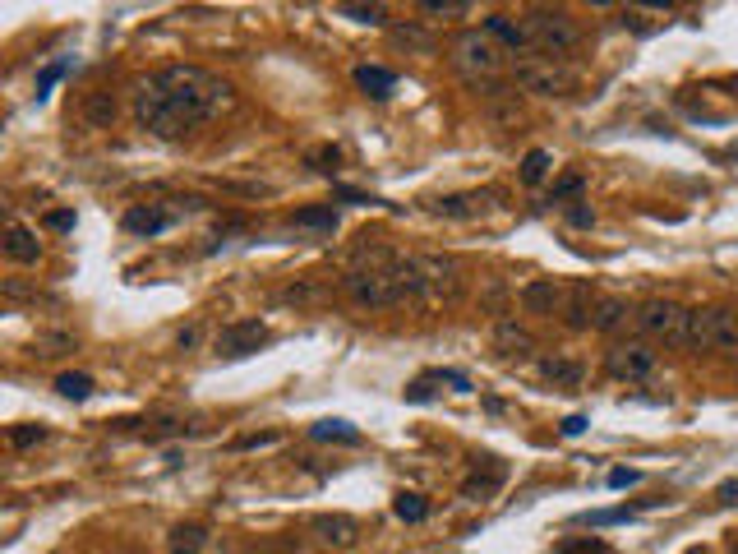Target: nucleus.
I'll list each match as a JSON object with an SVG mask.
<instances>
[{"instance_id":"f257e3e1","label":"nucleus","mask_w":738,"mask_h":554,"mask_svg":"<svg viewBox=\"0 0 738 554\" xmlns=\"http://www.w3.org/2000/svg\"><path fill=\"white\" fill-rule=\"evenodd\" d=\"M231 102H236V88L227 79H217L213 70H199V65H167V70L134 79L130 88L134 125L162 144H180V139L199 134Z\"/></svg>"},{"instance_id":"f03ea898","label":"nucleus","mask_w":738,"mask_h":554,"mask_svg":"<svg viewBox=\"0 0 738 554\" xmlns=\"http://www.w3.org/2000/svg\"><path fill=\"white\" fill-rule=\"evenodd\" d=\"M503 56H508V51H503L485 28H466V33L453 37V65L471 79V84H494L503 74Z\"/></svg>"},{"instance_id":"7ed1b4c3","label":"nucleus","mask_w":738,"mask_h":554,"mask_svg":"<svg viewBox=\"0 0 738 554\" xmlns=\"http://www.w3.org/2000/svg\"><path fill=\"white\" fill-rule=\"evenodd\" d=\"M526 28H531V47L545 56V61H563L582 47V28L568 10H531L526 14Z\"/></svg>"},{"instance_id":"20e7f679","label":"nucleus","mask_w":738,"mask_h":554,"mask_svg":"<svg viewBox=\"0 0 738 554\" xmlns=\"http://www.w3.org/2000/svg\"><path fill=\"white\" fill-rule=\"evenodd\" d=\"M393 268H351L342 277V291L351 296V305H360V310H397V305H406Z\"/></svg>"},{"instance_id":"39448f33","label":"nucleus","mask_w":738,"mask_h":554,"mask_svg":"<svg viewBox=\"0 0 738 554\" xmlns=\"http://www.w3.org/2000/svg\"><path fill=\"white\" fill-rule=\"evenodd\" d=\"M688 347L692 351H738V314L725 305L688 310Z\"/></svg>"},{"instance_id":"423d86ee","label":"nucleus","mask_w":738,"mask_h":554,"mask_svg":"<svg viewBox=\"0 0 738 554\" xmlns=\"http://www.w3.org/2000/svg\"><path fill=\"white\" fill-rule=\"evenodd\" d=\"M572 79L563 65L554 61H540V56H526V61L512 65V88H522V93H536V97H568L572 93Z\"/></svg>"},{"instance_id":"0eeeda50","label":"nucleus","mask_w":738,"mask_h":554,"mask_svg":"<svg viewBox=\"0 0 738 554\" xmlns=\"http://www.w3.org/2000/svg\"><path fill=\"white\" fill-rule=\"evenodd\" d=\"M637 328H642L651 342L688 347V310L674 301H646L642 310H637Z\"/></svg>"},{"instance_id":"6e6552de","label":"nucleus","mask_w":738,"mask_h":554,"mask_svg":"<svg viewBox=\"0 0 738 554\" xmlns=\"http://www.w3.org/2000/svg\"><path fill=\"white\" fill-rule=\"evenodd\" d=\"M420 277H425V305H448L462 296V268L448 254H416Z\"/></svg>"},{"instance_id":"1a4fd4ad","label":"nucleus","mask_w":738,"mask_h":554,"mask_svg":"<svg viewBox=\"0 0 738 554\" xmlns=\"http://www.w3.org/2000/svg\"><path fill=\"white\" fill-rule=\"evenodd\" d=\"M655 351L651 342H614L605 356V370L619 379V384H642V379H651L655 374Z\"/></svg>"},{"instance_id":"9d476101","label":"nucleus","mask_w":738,"mask_h":554,"mask_svg":"<svg viewBox=\"0 0 738 554\" xmlns=\"http://www.w3.org/2000/svg\"><path fill=\"white\" fill-rule=\"evenodd\" d=\"M263 342H268V324H263V319H231V324H222L213 351L222 361H245V356H254V351L263 347Z\"/></svg>"},{"instance_id":"9b49d317","label":"nucleus","mask_w":738,"mask_h":554,"mask_svg":"<svg viewBox=\"0 0 738 554\" xmlns=\"http://www.w3.org/2000/svg\"><path fill=\"white\" fill-rule=\"evenodd\" d=\"M517 301H522V310L531 314V319H554V314H563V287L554 282V277H531L522 291H517Z\"/></svg>"},{"instance_id":"f8f14e48","label":"nucleus","mask_w":738,"mask_h":554,"mask_svg":"<svg viewBox=\"0 0 738 554\" xmlns=\"http://www.w3.org/2000/svg\"><path fill=\"white\" fill-rule=\"evenodd\" d=\"M310 531L319 536V545H328V550H351V545L360 541V522L351 518V513H319V518L310 522Z\"/></svg>"},{"instance_id":"ddd939ff","label":"nucleus","mask_w":738,"mask_h":554,"mask_svg":"<svg viewBox=\"0 0 738 554\" xmlns=\"http://www.w3.org/2000/svg\"><path fill=\"white\" fill-rule=\"evenodd\" d=\"M485 33L494 37L503 51L522 56V61H526V51H536V47H531V28H526V19H512V14H489Z\"/></svg>"},{"instance_id":"4468645a","label":"nucleus","mask_w":738,"mask_h":554,"mask_svg":"<svg viewBox=\"0 0 738 554\" xmlns=\"http://www.w3.org/2000/svg\"><path fill=\"white\" fill-rule=\"evenodd\" d=\"M125 231H134V236H162L167 227H176V208L167 204H134L125 208Z\"/></svg>"},{"instance_id":"2eb2a0df","label":"nucleus","mask_w":738,"mask_h":554,"mask_svg":"<svg viewBox=\"0 0 738 554\" xmlns=\"http://www.w3.org/2000/svg\"><path fill=\"white\" fill-rule=\"evenodd\" d=\"M494 351L508 356V361H531V356H536V338H531V328H522L517 319H499V324H494Z\"/></svg>"},{"instance_id":"dca6fc26","label":"nucleus","mask_w":738,"mask_h":554,"mask_svg":"<svg viewBox=\"0 0 738 554\" xmlns=\"http://www.w3.org/2000/svg\"><path fill=\"white\" fill-rule=\"evenodd\" d=\"M540 379L554 384L559 393H577V388L586 384V365L577 361V356H545V361H540Z\"/></svg>"},{"instance_id":"f3484780","label":"nucleus","mask_w":738,"mask_h":554,"mask_svg":"<svg viewBox=\"0 0 738 554\" xmlns=\"http://www.w3.org/2000/svg\"><path fill=\"white\" fill-rule=\"evenodd\" d=\"M79 116H84L88 130H111L120 116L116 107V93H107V88H93V93L84 97V107H79Z\"/></svg>"},{"instance_id":"a211bd4d","label":"nucleus","mask_w":738,"mask_h":554,"mask_svg":"<svg viewBox=\"0 0 738 554\" xmlns=\"http://www.w3.org/2000/svg\"><path fill=\"white\" fill-rule=\"evenodd\" d=\"M5 254H10L14 264H37V259H42L37 231L24 227V222H10V227H5Z\"/></svg>"},{"instance_id":"6ab92c4d","label":"nucleus","mask_w":738,"mask_h":554,"mask_svg":"<svg viewBox=\"0 0 738 554\" xmlns=\"http://www.w3.org/2000/svg\"><path fill=\"white\" fill-rule=\"evenodd\" d=\"M591 319H596L591 287H586V282H577V287L568 291V301H563V324H568V328H591Z\"/></svg>"},{"instance_id":"aec40b11","label":"nucleus","mask_w":738,"mask_h":554,"mask_svg":"<svg viewBox=\"0 0 738 554\" xmlns=\"http://www.w3.org/2000/svg\"><path fill=\"white\" fill-rule=\"evenodd\" d=\"M203 545H208V527L203 522H176L167 536L171 554H203Z\"/></svg>"},{"instance_id":"412c9836","label":"nucleus","mask_w":738,"mask_h":554,"mask_svg":"<svg viewBox=\"0 0 738 554\" xmlns=\"http://www.w3.org/2000/svg\"><path fill=\"white\" fill-rule=\"evenodd\" d=\"M356 88L365 97H379V102H383V97L397 88V74L383 70V65H356Z\"/></svg>"},{"instance_id":"4be33fe9","label":"nucleus","mask_w":738,"mask_h":554,"mask_svg":"<svg viewBox=\"0 0 738 554\" xmlns=\"http://www.w3.org/2000/svg\"><path fill=\"white\" fill-rule=\"evenodd\" d=\"M388 37H393L397 47H406V51H420V56H434V37H429L425 28H416V24H393V28H388Z\"/></svg>"},{"instance_id":"5701e85b","label":"nucleus","mask_w":738,"mask_h":554,"mask_svg":"<svg viewBox=\"0 0 738 554\" xmlns=\"http://www.w3.org/2000/svg\"><path fill=\"white\" fill-rule=\"evenodd\" d=\"M291 227H300V231H337V208L333 204L300 208V213L291 217Z\"/></svg>"},{"instance_id":"b1692460","label":"nucleus","mask_w":738,"mask_h":554,"mask_svg":"<svg viewBox=\"0 0 738 554\" xmlns=\"http://www.w3.org/2000/svg\"><path fill=\"white\" fill-rule=\"evenodd\" d=\"M623 319H628V301L605 296V301H596V319H591V328H596V333H614Z\"/></svg>"},{"instance_id":"393cba45","label":"nucleus","mask_w":738,"mask_h":554,"mask_svg":"<svg viewBox=\"0 0 738 554\" xmlns=\"http://www.w3.org/2000/svg\"><path fill=\"white\" fill-rule=\"evenodd\" d=\"M310 434L319 444H360V430L351 421H319Z\"/></svg>"},{"instance_id":"a878e982","label":"nucleus","mask_w":738,"mask_h":554,"mask_svg":"<svg viewBox=\"0 0 738 554\" xmlns=\"http://www.w3.org/2000/svg\"><path fill=\"white\" fill-rule=\"evenodd\" d=\"M56 393L60 398H70V402H88L93 398V374H60Z\"/></svg>"},{"instance_id":"bb28decb","label":"nucleus","mask_w":738,"mask_h":554,"mask_svg":"<svg viewBox=\"0 0 738 554\" xmlns=\"http://www.w3.org/2000/svg\"><path fill=\"white\" fill-rule=\"evenodd\" d=\"M637 508H596V513H577V527H614V522H632Z\"/></svg>"},{"instance_id":"cd10ccee","label":"nucleus","mask_w":738,"mask_h":554,"mask_svg":"<svg viewBox=\"0 0 738 554\" xmlns=\"http://www.w3.org/2000/svg\"><path fill=\"white\" fill-rule=\"evenodd\" d=\"M503 476H508V471H503V462H499L494 471H489V476H480V471H476V476H471V481L462 485V494H466V499H489V494H494V490L503 485Z\"/></svg>"},{"instance_id":"c85d7f7f","label":"nucleus","mask_w":738,"mask_h":554,"mask_svg":"<svg viewBox=\"0 0 738 554\" xmlns=\"http://www.w3.org/2000/svg\"><path fill=\"white\" fill-rule=\"evenodd\" d=\"M393 513H397V518H402V522H425V518H429V504H425V499H420V494L402 490V494H397V499H393Z\"/></svg>"},{"instance_id":"c756f323","label":"nucleus","mask_w":738,"mask_h":554,"mask_svg":"<svg viewBox=\"0 0 738 554\" xmlns=\"http://www.w3.org/2000/svg\"><path fill=\"white\" fill-rule=\"evenodd\" d=\"M434 208H439L443 217H471L476 208H485V199H480V194H453V199H439Z\"/></svg>"},{"instance_id":"7c9ffc66","label":"nucleus","mask_w":738,"mask_h":554,"mask_svg":"<svg viewBox=\"0 0 738 554\" xmlns=\"http://www.w3.org/2000/svg\"><path fill=\"white\" fill-rule=\"evenodd\" d=\"M549 176V153L545 148H531V153L522 157V185H540Z\"/></svg>"},{"instance_id":"2f4dec72","label":"nucleus","mask_w":738,"mask_h":554,"mask_svg":"<svg viewBox=\"0 0 738 554\" xmlns=\"http://www.w3.org/2000/svg\"><path fill=\"white\" fill-rule=\"evenodd\" d=\"M420 14H429V19H466L471 5H466V0H425Z\"/></svg>"},{"instance_id":"473e14b6","label":"nucleus","mask_w":738,"mask_h":554,"mask_svg":"<svg viewBox=\"0 0 738 554\" xmlns=\"http://www.w3.org/2000/svg\"><path fill=\"white\" fill-rule=\"evenodd\" d=\"M582 190H586V176H582V171H568V176H563V181L554 185L549 204H568V199L577 204V194H582Z\"/></svg>"},{"instance_id":"72a5a7b5","label":"nucleus","mask_w":738,"mask_h":554,"mask_svg":"<svg viewBox=\"0 0 738 554\" xmlns=\"http://www.w3.org/2000/svg\"><path fill=\"white\" fill-rule=\"evenodd\" d=\"M337 14L351 19V24H383V19H388L383 5H337Z\"/></svg>"},{"instance_id":"f704fd0d","label":"nucleus","mask_w":738,"mask_h":554,"mask_svg":"<svg viewBox=\"0 0 738 554\" xmlns=\"http://www.w3.org/2000/svg\"><path fill=\"white\" fill-rule=\"evenodd\" d=\"M42 439H47V430H42V425H14V430H10V444L14 448H33V444H42Z\"/></svg>"},{"instance_id":"c9c22d12","label":"nucleus","mask_w":738,"mask_h":554,"mask_svg":"<svg viewBox=\"0 0 738 554\" xmlns=\"http://www.w3.org/2000/svg\"><path fill=\"white\" fill-rule=\"evenodd\" d=\"M305 162H310L314 171H333L337 162H342V148H333V144H328V148H310V157H305Z\"/></svg>"},{"instance_id":"e433bc0d","label":"nucleus","mask_w":738,"mask_h":554,"mask_svg":"<svg viewBox=\"0 0 738 554\" xmlns=\"http://www.w3.org/2000/svg\"><path fill=\"white\" fill-rule=\"evenodd\" d=\"M568 222H572V227H596V208L577 199V204L568 208Z\"/></svg>"},{"instance_id":"4c0bfd02","label":"nucleus","mask_w":738,"mask_h":554,"mask_svg":"<svg viewBox=\"0 0 738 554\" xmlns=\"http://www.w3.org/2000/svg\"><path fill=\"white\" fill-rule=\"evenodd\" d=\"M554 554H605V541H591V536H586V541H568V545H559Z\"/></svg>"},{"instance_id":"58836bf2","label":"nucleus","mask_w":738,"mask_h":554,"mask_svg":"<svg viewBox=\"0 0 738 554\" xmlns=\"http://www.w3.org/2000/svg\"><path fill=\"white\" fill-rule=\"evenodd\" d=\"M642 481V471H632V467H614L609 471V485H614V490H623V485H637Z\"/></svg>"},{"instance_id":"ea45409f","label":"nucleus","mask_w":738,"mask_h":554,"mask_svg":"<svg viewBox=\"0 0 738 554\" xmlns=\"http://www.w3.org/2000/svg\"><path fill=\"white\" fill-rule=\"evenodd\" d=\"M60 74H65V65H60V61H56V65H47V70L37 74V97H47V88H51V84H56Z\"/></svg>"},{"instance_id":"a19ab883","label":"nucleus","mask_w":738,"mask_h":554,"mask_svg":"<svg viewBox=\"0 0 738 554\" xmlns=\"http://www.w3.org/2000/svg\"><path fill=\"white\" fill-rule=\"evenodd\" d=\"M273 439H277L273 430H263V434H240V439H236L231 448H263V444H273Z\"/></svg>"},{"instance_id":"79ce46f5","label":"nucleus","mask_w":738,"mask_h":554,"mask_svg":"<svg viewBox=\"0 0 738 554\" xmlns=\"http://www.w3.org/2000/svg\"><path fill=\"white\" fill-rule=\"evenodd\" d=\"M176 347L185 351V347H199V324H190V328H180V338H176Z\"/></svg>"},{"instance_id":"37998d69","label":"nucleus","mask_w":738,"mask_h":554,"mask_svg":"<svg viewBox=\"0 0 738 554\" xmlns=\"http://www.w3.org/2000/svg\"><path fill=\"white\" fill-rule=\"evenodd\" d=\"M47 227H51V231H70V227H74V213H51V217H47Z\"/></svg>"},{"instance_id":"c03bdc74","label":"nucleus","mask_w":738,"mask_h":554,"mask_svg":"<svg viewBox=\"0 0 738 554\" xmlns=\"http://www.w3.org/2000/svg\"><path fill=\"white\" fill-rule=\"evenodd\" d=\"M586 430V416H568V421H563V434H582Z\"/></svg>"},{"instance_id":"a18cd8bd","label":"nucleus","mask_w":738,"mask_h":554,"mask_svg":"<svg viewBox=\"0 0 738 554\" xmlns=\"http://www.w3.org/2000/svg\"><path fill=\"white\" fill-rule=\"evenodd\" d=\"M720 499H725V504H738V481H725V485H720Z\"/></svg>"},{"instance_id":"49530a36","label":"nucleus","mask_w":738,"mask_h":554,"mask_svg":"<svg viewBox=\"0 0 738 554\" xmlns=\"http://www.w3.org/2000/svg\"><path fill=\"white\" fill-rule=\"evenodd\" d=\"M111 554H130V550H111Z\"/></svg>"},{"instance_id":"de8ad7c7","label":"nucleus","mask_w":738,"mask_h":554,"mask_svg":"<svg viewBox=\"0 0 738 554\" xmlns=\"http://www.w3.org/2000/svg\"><path fill=\"white\" fill-rule=\"evenodd\" d=\"M729 554H738V545H734V550H729Z\"/></svg>"}]
</instances>
